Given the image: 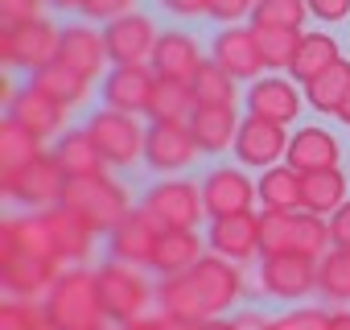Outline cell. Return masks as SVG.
<instances>
[{"label": "cell", "mask_w": 350, "mask_h": 330, "mask_svg": "<svg viewBox=\"0 0 350 330\" xmlns=\"http://www.w3.org/2000/svg\"><path fill=\"white\" fill-rule=\"evenodd\" d=\"M317 293L334 305L350 301V252L346 248H329L317 260Z\"/></svg>", "instance_id": "cell-38"}, {"label": "cell", "mask_w": 350, "mask_h": 330, "mask_svg": "<svg viewBox=\"0 0 350 330\" xmlns=\"http://www.w3.org/2000/svg\"><path fill=\"white\" fill-rule=\"evenodd\" d=\"M0 252H29V256L62 264V256L54 248V231H50L46 211H25V215L5 219V227H0Z\"/></svg>", "instance_id": "cell-23"}, {"label": "cell", "mask_w": 350, "mask_h": 330, "mask_svg": "<svg viewBox=\"0 0 350 330\" xmlns=\"http://www.w3.org/2000/svg\"><path fill=\"white\" fill-rule=\"evenodd\" d=\"M206 244L211 252L235 260V264H247L260 256V215L247 211V215H227V219H211L206 227Z\"/></svg>", "instance_id": "cell-20"}, {"label": "cell", "mask_w": 350, "mask_h": 330, "mask_svg": "<svg viewBox=\"0 0 350 330\" xmlns=\"http://www.w3.org/2000/svg\"><path fill=\"white\" fill-rule=\"evenodd\" d=\"M194 112H198V99H194V87L190 83L157 79V91H152V103H148L144 116L152 124H190Z\"/></svg>", "instance_id": "cell-34"}, {"label": "cell", "mask_w": 350, "mask_h": 330, "mask_svg": "<svg viewBox=\"0 0 350 330\" xmlns=\"http://www.w3.org/2000/svg\"><path fill=\"white\" fill-rule=\"evenodd\" d=\"M42 301H46V314H50L54 330H107V326H116L103 309L99 277L87 264L62 268V277L54 281V289Z\"/></svg>", "instance_id": "cell-1"}, {"label": "cell", "mask_w": 350, "mask_h": 330, "mask_svg": "<svg viewBox=\"0 0 350 330\" xmlns=\"http://www.w3.org/2000/svg\"><path fill=\"white\" fill-rule=\"evenodd\" d=\"M46 5H54L58 13H83V5H87V0H46Z\"/></svg>", "instance_id": "cell-53"}, {"label": "cell", "mask_w": 350, "mask_h": 330, "mask_svg": "<svg viewBox=\"0 0 350 330\" xmlns=\"http://www.w3.org/2000/svg\"><path fill=\"white\" fill-rule=\"evenodd\" d=\"M66 170L58 165L54 153H42L33 165H25L21 174L13 178H0V186H5V194L13 203H21L25 211H54L62 207V194H66Z\"/></svg>", "instance_id": "cell-7"}, {"label": "cell", "mask_w": 350, "mask_h": 330, "mask_svg": "<svg viewBox=\"0 0 350 330\" xmlns=\"http://www.w3.org/2000/svg\"><path fill=\"white\" fill-rule=\"evenodd\" d=\"M157 240H161V227L136 207L124 223H116V227L107 231V256H111V260H124V264L148 268V264H152V252H157Z\"/></svg>", "instance_id": "cell-21"}, {"label": "cell", "mask_w": 350, "mask_h": 330, "mask_svg": "<svg viewBox=\"0 0 350 330\" xmlns=\"http://www.w3.org/2000/svg\"><path fill=\"white\" fill-rule=\"evenodd\" d=\"M83 128H87L91 140L99 144V153L107 157V165H124V170H128V165L144 161V136H148V128H144L136 116L99 107V112H91V120H87Z\"/></svg>", "instance_id": "cell-6"}, {"label": "cell", "mask_w": 350, "mask_h": 330, "mask_svg": "<svg viewBox=\"0 0 350 330\" xmlns=\"http://www.w3.org/2000/svg\"><path fill=\"white\" fill-rule=\"evenodd\" d=\"M107 330H116V326H107Z\"/></svg>", "instance_id": "cell-56"}, {"label": "cell", "mask_w": 350, "mask_h": 330, "mask_svg": "<svg viewBox=\"0 0 350 330\" xmlns=\"http://www.w3.org/2000/svg\"><path fill=\"white\" fill-rule=\"evenodd\" d=\"M239 79H231L215 58H206L202 66H198V75H194V99L198 103H235L239 99V87H235Z\"/></svg>", "instance_id": "cell-40"}, {"label": "cell", "mask_w": 350, "mask_h": 330, "mask_svg": "<svg viewBox=\"0 0 350 330\" xmlns=\"http://www.w3.org/2000/svg\"><path fill=\"white\" fill-rule=\"evenodd\" d=\"M329 330H350V309H334L329 314Z\"/></svg>", "instance_id": "cell-54"}, {"label": "cell", "mask_w": 350, "mask_h": 330, "mask_svg": "<svg viewBox=\"0 0 350 330\" xmlns=\"http://www.w3.org/2000/svg\"><path fill=\"white\" fill-rule=\"evenodd\" d=\"M152 91H157V75L152 66H111L103 75V107L111 112H128V116H144L148 103H152Z\"/></svg>", "instance_id": "cell-15"}, {"label": "cell", "mask_w": 350, "mask_h": 330, "mask_svg": "<svg viewBox=\"0 0 350 330\" xmlns=\"http://www.w3.org/2000/svg\"><path fill=\"white\" fill-rule=\"evenodd\" d=\"M256 38H260V54L268 62V71H293L297 62V50H301V38L305 29H260L256 25Z\"/></svg>", "instance_id": "cell-39"}, {"label": "cell", "mask_w": 350, "mask_h": 330, "mask_svg": "<svg viewBox=\"0 0 350 330\" xmlns=\"http://www.w3.org/2000/svg\"><path fill=\"white\" fill-rule=\"evenodd\" d=\"M186 330H231V322H223V318H202V322H194V326H186Z\"/></svg>", "instance_id": "cell-52"}, {"label": "cell", "mask_w": 350, "mask_h": 330, "mask_svg": "<svg viewBox=\"0 0 350 330\" xmlns=\"http://www.w3.org/2000/svg\"><path fill=\"white\" fill-rule=\"evenodd\" d=\"M202 203H206V219H227V215L256 211L260 194H256V182L239 165H219V170L202 178Z\"/></svg>", "instance_id": "cell-10"}, {"label": "cell", "mask_w": 350, "mask_h": 330, "mask_svg": "<svg viewBox=\"0 0 350 330\" xmlns=\"http://www.w3.org/2000/svg\"><path fill=\"white\" fill-rule=\"evenodd\" d=\"M202 256H206V244H202L198 227H178V231H161L148 268L157 277H178V272H190Z\"/></svg>", "instance_id": "cell-25"}, {"label": "cell", "mask_w": 350, "mask_h": 330, "mask_svg": "<svg viewBox=\"0 0 350 330\" xmlns=\"http://www.w3.org/2000/svg\"><path fill=\"white\" fill-rule=\"evenodd\" d=\"M305 5H309V17H317V21H325V25L350 17V0H305Z\"/></svg>", "instance_id": "cell-47"}, {"label": "cell", "mask_w": 350, "mask_h": 330, "mask_svg": "<svg viewBox=\"0 0 350 330\" xmlns=\"http://www.w3.org/2000/svg\"><path fill=\"white\" fill-rule=\"evenodd\" d=\"M301 170H293L288 161L268 165L256 178V194H260V211H301Z\"/></svg>", "instance_id": "cell-32"}, {"label": "cell", "mask_w": 350, "mask_h": 330, "mask_svg": "<svg viewBox=\"0 0 350 330\" xmlns=\"http://www.w3.org/2000/svg\"><path fill=\"white\" fill-rule=\"evenodd\" d=\"M161 9L182 21H194V17H211V0H161Z\"/></svg>", "instance_id": "cell-48"}, {"label": "cell", "mask_w": 350, "mask_h": 330, "mask_svg": "<svg viewBox=\"0 0 350 330\" xmlns=\"http://www.w3.org/2000/svg\"><path fill=\"white\" fill-rule=\"evenodd\" d=\"M95 277H99L103 309H107V318L116 326H128V322L144 318L148 305L157 301V289L148 285V277H144L140 264H124V260H111L107 256V264H99Z\"/></svg>", "instance_id": "cell-3"}, {"label": "cell", "mask_w": 350, "mask_h": 330, "mask_svg": "<svg viewBox=\"0 0 350 330\" xmlns=\"http://www.w3.org/2000/svg\"><path fill=\"white\" fill-rule=\"evenodd\" d=\"M231 322V330H268V322L272 318H264L260 309H239L235 318H227Z\"/></svg>", "instance_id": "cell-51"}, {"label": "cell", "mask_w": 350, "mask_h": 330, "mask_svg": "<svg viewBox=\"0 0 350 330\" xmlns=\"http://www.w3.org/2000/svg\"><path fill=\"white\" fill-rule=\"evenodd\" d=\"M284 161L301 174H313V170H338L342 165V144L334 132H325L321 124H305L288 136V153Z\"/></svg>", "instance_id": "cell-22"}, {"label": "cell", "mask_w": 350, "mask_h": 330, "mask_svg": "<svg viewBox=\"0 0 350 330\" xmlns=\"http://www.w3.org/2000/svg\"><path fill=\"white\" fill-rule=\"evenodd\" d=\"M46 140L38 136V132H29L25 124H17L13 116H5L0 120V178H13V174H21L25 165H33L46 149H42Z\"/></svg>", "instance_id": "cell-31"}, {"label": "cell", "mask_w": 350, "mask_h": 330, "mask_svg": "<svg viewBox=\"0 0 350 330\" xmlns=\"http://www.w3.org/2000/svg\"><path fill=\"white\" fill-rule=\"evenodd\" d=\"M239 124H243V116L235 112V103H198V112L190 116V128H194V136H198L202 153L235 149Z\"/></svg>", "instance_id": "cell-27"}, {"label": "cell", "mask_w": 350, "mask_h": 330, "mask_svg": "<svg viewBox=\"0 0 350 330\" xmlns=\"http://www.w3.org/2000/svg\"><path fill=\"white\" fill-rule=\"evenodd\" d=\"M190 277H194V285H198V293H202L211 318L227 314V309L243 297V272H239V264L227 260V256H219V252H206V256L190 268Z\"/></svg>", "instance_id": "cell-14"}, {"label": "cell", "mask_w": 350, "mask_h": 330, "mask_svg": "<svg viewBox=\"0 0 350 330\" xmlns=\"http://www.w3.org/2000/svg\"><path fill=\"white\" fill-rule=\"evenodd\" d=\"M103 38H107L111 66H148L161 29L144 13H128V17H116L111 25H103Z\"/></svg>", "instance_id": "cell-13"}, {"label": "cell", "mask_w": 350, "mask_h": 330, "mask_svg": "<svg viewBox=\"0 0 350 330\" xmlns=\"http://www.w3.org/2000/svg\"><path fill=\"white\" fill-rule=\"evenodd\" d=\"M58 277H62L58 260H42V256H29V252H0V281H5L9 297L42 301L54 289Z\"/></svg>", "instance_id": "cell-12"}, {"label": "cell", "mask_w": 350, "mask_h": 330, "mask_svg": "<svg viewBox=\"0 0 350 330\" xmlns=\"http://www.w3.org/2000/svg\"><path fill=\"white\" fill-rule=\"evenodd\" d=\"M62 54V29L46 17L29 21V25H0V62L9 71L21 66L25 75L58 62Z\"/></svg>", "instance_id": "cell-5"}, {"label": "cell", "mask_w": 350, "mask_h": 330, "mask_svg": "<svg viewBox=\"0 0 350 330\" xmlns=\"http://www.w3.org/2000/svg\"><path fill=\"white\" fill-rule=\"evenodd\" d=\"M243 103H247V116H260V120L288 128L305 103V91H297L293 79H284V75H260L256 83H247Z\"/></svg>", "instance_id": "cell-16"}, {"label": "cell", "mask_w": 350, "mask_h": 330, "mask_svg": "<svg viewBox=\"0 0 350 330\" xmlns=\"http://www.w3.org/2000/svg\"><path fill=\"white\" fill-rule=\"evenodd\" d=\"M338 120L350 128V91H346V99H342V107H338Z\"/></svg>", "instance_id": "cell-55"}, {"label": "cell", "mask_w": 350, "mask_h": 330, "mask_svg": "<svg viewBox=\"0 0 350 330\" xmlns=\"http://www.w3.org/2000/svg\"><path fill=\"white\" fill-rule=\"evenodd\" d=\"M288 153V132L284 124L260 120V116H243L239 136H235V157L239 165H252V170H268V165H280Z\"/></svg>", "instance_id": "cell-17"}, {"label": "cell", "mask_w": 350, "mask_h": 330, "mask_svg": "<svg viewBox=\"0 0 350 330\" xmlns=\"http://www.w3.org/2000/svg\"><path fill=\"white\" fill-rule=\"evenodd\" d=\"M120 330H186V326H178L173 318H165V314H144V318H136V322H128Z\"/></svg>", "instance_id": "cell-50"}, {"label": "cell", "mask_w": 350, "mask_h": 330, "mask_svg": "<svg viewBox=\"0 0 350 330\" xmlns=\"http://www.w3.org/2000/svg\"><path fill=\"white\" fill-rule=\"evenodd\" d=\"M66 66H75L79 75H87L91 83L107 75L111 66V54H107V38L103 29H95V21H70L62 25V54H58Z\"/></svg>", "instance_id": "cell-18"}, {"label": "cell", "mask_w": 350, "mask_h": 330, "mask_svg": "<svg viewBox=\"0 0 350 330\" xmlns=\"http://www.w3.org/2000/svg\"><path fill=\"white\" fill-rule=\"evenodd\" d=\"M157 309L165 318H173L178 326H194V322L211 318V309H206V301H202V293H198V285H194L190 272L161 277L157 281Z\"/></svg>", "instance_id": "cell-26"}, {"label": "cell", "mask_w": 350, "mask_h": 330, "mask_svg": "<svg viewBox=\"0 0 350 330\" xmlns=\"http://www.w3.org/2000/svg\"><path fill=\"white\" fill-rule=\"evenodd\" d=\"M202 144L194 136L190 124H148V136H144V165L161 178H178L182 170L198 161Z\"/></svg>", "instance_id": "cell-8"}, {"label": "cell", "mask_w": 350, "mask_h": 330, "mask_svg": "<svg viewBox=\"0 0 350 330\" xmlns=\"http://www.w3.org/2000/svg\"><path fill=\"white\" fill-rule=\"evenodd\" d=\"M202 62H206L202 58V46L186 29H161L157 50L148 58V66H152L157 79H178V83H194V75H198Z\"/></svg>", "instance_id": "cell-19"}, {"label": "cell", "mask_w": 350, "mask_h": 330, "mask_svg": "<svg viewBox=\"0 0 350 330\" xmlns=\"http://www.w3.org/2000/svg\"><path fill=\"white\" fill-rule=\"evenodd\" d=\"M252 9H256V0H211V17L219 21V29L252 21Z\"/></svg>", "instance_id": "cell-46"}, {"label": "cell", "mask_w": 350, "mask_h": 330, "mask_svg": "<svg viewBox=\"0 0 350 330\" xmlns=\"http://www.w3.org/2000/svg\"><path fill=\"white\" fill-rule=\"evenodd\" d=\"M211 58H215L231 79H239V83H256V79L268 71L252 21H243V25H223V29L215 34V42H211Z\"/></svg>", "instance_id": "cell-9"}, {"label": "cell", "mask_w": 350, "mask_h": 330, "mask_svg": "<svg viewBox=\"0 0 350 330\" xmlns=\"http://www.w3.org/2000/svg\"><path fill=\"white\" fill-rule=\"evenodd\" d=\"M62 207H70L79 219H87V223H91L95 231H103V236L136 211L132 194H128L116 178H107V174L70 178V182H66V194H62Z\"/></svg>", "instance_id": "cell-2"}, {"label": "cell", "mask_w": 350, "mask_h": 330, "mask_svg": "<svg viewBox=\"0 0 350 330\" xmlns=\"http://www.w3.org/2000/svg\"><path fill=\"white\" fill-rule=\"evenodd\" d=\"M46 0H0V25H29L42 17Z\"/></svg>", "instance_id": "cell-45"}, {"label": "cell", "mask_w": 350, "mask_h": 330, "mask_svg": "<svg viewBox=\"0 0 350 330\" xmlns=\"http://www.w3.org/2000/svg\"><path fill=\"white\" fill-rule=\"evenodd\" d=\"M309 5L305 0H256L252 9V25L260 29H305Z\"/></svg>", "instance_id": "cell-41"}, {"label": "cell", "mask_w": 350, "mask_h": 330, "mask_svg": "<svg viewBox=\"0 0 350 330\" xmlns=\"http://www.w3.org/2000/svg\"><path fill=\"white\" fill-rule=\"evenodd\" d=\"M128 13H136V0H87L83 5V17L103 21V25H111L116 17H128Z\"/></svg>", "instance_id": "cell-44"}, {"label": "cell", "mask_w": 350, "mask_h": 330, "mask_svg": "<svg viewBox=\"0 0 350 330\" xmlns=\"http://www.w3.org/2000/svg\"><path fill=\"white\" fill-rule=\"evenodd\" d=\"M5 116H13L17 124H25V128L38 132L42 140H50V136H62V132H66V116H70V107H62L58 99H50V95H42L38 87L25 83V87L13 95V103H9Z\"/></svg>", "instance_id": "cell-24"}, {"label": "cell", "mask_w": 350, "mask_h": 330, "mask_svg": "<svg viewBox=\"0 0 350 330\" xmlns=\"http://www.w3.org/2000/svg\"><path fill=\"white\" fill-rule=\"evenodd\" d=\"M50 219V231H54V248L62 256V264H87L91 260V248H95V227L87 219H79L70 207H54L46 211Z\"/></svg>", "instance_id": "cell-28"}, {"label": "cell", "mask_w": 350, "mask_h": 330, "mask_svg": "<svg viewBox=\"0 0 350 330\" xmlns=\"http://www.w3.org/2000/svg\"><path fill=\"white\" fill-rule=\"evenodd\" d=\"M0 330H54L46 301H29V297H5L0 305Z\"/></svg>", "instance_id": "cell-42"}, {"label": "cell", "mask_w": 350, "mask_h": 330, "mask_svg": "<svg viewBox=\"0 0 350 330\" xmlns=\"http://www.w3.org/2000/svg\"><path fill=\"white\" fill-rule=\"evenodd\" d=\"M161 231H178V227H198L206 215L202 203V182H186V178H161L152 182L140 203H136Z\"/></svg>", "instance_id": "cell-4"}, {"label": "cell", "mask_w": 350, "mask_h": 330, "mask_svg": "<svg viewBox=\"0 0 350 330\" xmlns=\"http://www.w3.org/2000/svg\"><path fill=\"white\" fill-rule=\"evenodd\" d=\"M338 58H342V50H338V38H334V34H305L288 79H297V83L305 87V83H313L317 75H325Z\"/></svg>", "instance_id": "cell-35"}, {"label": "cell", "mask_w": 350, "mask_h": 330, "mask_svg": "<svg viewBox=\"0 0 350 330\" xmlns=\"http://www.w3.org/2000/svg\"><path fill=\"white\" fill-rule=\"evenodd\" d=\"M329 240H334V248H346L350 252V203L329 215Z\"/></svg>", "instance_id": "cell-49"}, {"label": "cell", "mask_w": 350, "mask_h": 330, "mask_svg": "<svg viewBox=\"0 0 350 330\" xmlns=\"http://www.w3.org/2000/svg\"><path fill=\"white\" fill-rule=\"evenodd\" d=\"M346 194H350V178L342 174V165L338 170H313L301 178V211H309V215L329 219L338 207L350 203Z\"/></svg>", "instance_id": "cell-29"}, {"label": "cell", "mask_w": 350, "mask_h": 330, "mask_svg": "<svg viewBox=\"0 0 350 330\" xmlns=\"http://www.w3.org/2000/svg\"><path fill=\"white\" fill-rule=\"evenodd\" d=\"M54 157L66 170V178H95V174H107V157L99 153V144L91 140L87 128H66L54 144Z\"/></svg>", "instance_id": "cell-30"}, {"label": "cell", "mask_w": 350, "mask_h": 330, "mask_svg": "<svg viewBox=\"0 0 350 330\" xmlns=\"http://www.w3.org/2000/svg\"><path fill=\"white\" fill-rule=\"evenodd\" d=\"M346 91H350V62L338 58L325 75H317L313 83H305V103H309L313 112H321V116H338Z\"/></svg>", "instance_id": "cell-37"}, {"label": "cell", "mask_w": 350, "mask_h": 330, "mask_svg": "<svg viewBox=\"0 0 350 330\" xmlns=\"http://www.w3.org/2000/svg\"><path fill=\"white\" fill-rule=\"evenodd\" d=\"M268 330H329V309H317V305H297L280 318L268 322Z\"/></svg>", "instance_id": "cell-43"}, {"label": "cell", "mask_w": 350, "mask_h": 330, "mask_svg": "<svg viewBox=\"0 0 350 330\" xmlns=\"http://www.w3.org/2000/svg\"><path fill=\"white\" fill-rule=\"evenodd\" d=\"M297 244H301V211H260V256H288L297 252Z\"/></svg>", "instance_id": "cell-36"}, {"label": "cell", "mask_w": 350, "mask_h": 330, "mask_svg": "<svg viewBox=\"0 0 350 330\" xmlns=\"http://www.w3.org/2000/svg\"><path fill=\"white\" fill-rule=\"evenodd\" d=\"M25 83H29V87H38L42 95L58 99L62 107H79V103L91 95V79H87V75H79L75 66H66L62 58H58V62H50V66H42V71H33Z\"/></svg>", "instance_id": "cell-33"}, {"label": "cell", "mask_w": 350, "mask_h": 330, "mask_svg": "<svg viewBox=\"0 0 350 330\" xmlns=\"http://www.w3.org/2000/svg\"><path fill=\"white\" fill-rule=\"evenodd\" d=\"M260 289L276 301H301L317 293V260L309 256H260Z\"/></svg>", "instance_id": "cell-11"}]
</instances>
